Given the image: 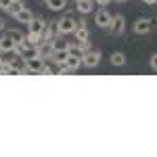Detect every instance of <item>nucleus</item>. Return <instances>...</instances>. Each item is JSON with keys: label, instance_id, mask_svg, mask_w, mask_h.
I'll list each match as a JSON object with an SVG mask.
<instances>
[{"label": "nucleus", "instance_id": "nucleus-1", "mask_svg": "<svg viewBox=\"0 0 157 157\" xmlns=\"http://www.w3.org/2000/svg\"><path fill=\"white\" fill-rule=\"evenodd\" d=\"M75 25H78V21H75V19H71V17H61L59 21H57V27H59V34H61V36L73 34Z\"/></svg>", "mask_w": 157, "mask_h": 157}, {"label": "nucleus", "instance_id": "nucleus-2", "mask_svg": "<svg viewBox=\"0 0 157 157\" xmlns=\"http://www.w3.org/2000/svg\"><path fill=\"white\" fill-rule=\"evenodd\" d=\"M25 63V69H27V73H42V69H44V63H46V59H42V57H32V59L23 61Z\"/></svg>", "mask_w": 157, "mask_h": 157}, {"label": "nucleus", "instance_id": "nucleus-3", "mask_svg": "<svg viewBox=\"0 0 157 157\" xmlns=\"http://www.w3.org/2000/svg\"><path fill=\"white\" fill-rule=\"evenodd\" d=\"M153 29V21L151 19H145V17H140V19H136L134 21V34H138V36H145Z\"/></svg>", "mask_w": 157, "mask_h": 157}, {"label": "nucleus", "instance_id": "nucleus-4", "mask_svg": "<svg viewBox=\"0 0 157 157\" xmlns=\"http://www.w3.org/2000/svg\"><path fill=\"white\" fill-rule=\"evenodd\" d=\"M109 29H111V34H115V36L124 34V29H126V19H124V15H115V17H111Z\"/></svg>", "mask_w": 157, "mask_h": 157}, {"label": "nucleus", "instance_id": "nucleus-5", "mask_svg": "<svg viewBox=\"0 0 157 157\" xmlns=\"http://www.w3.org/2000/svg\"><path fill=\"white\" fill-rule=\"evenodd\" d=\"M94 23L98 27H109V23H111V13L105 11V9H98L97 15H94Z\"/></svg>", "mask_w": 157, "mask_h": 157}, {"label": "nucleus", "instance_id": "nucleus-6", "mask_svg": "<svg viewBox=\"0 0 157 157\" xmlns=\"http://www.w3.org/2000/svg\"><path fill=\"white\" fill-rule=\"evenodd\" d=\"M98 61H101V52H98V50H88V52H84L82 63H84L86 67H97Z\"/></svg>", "mask_w": 157, "mask_h": 157}, {"label": "nucleus", "instance_id": "nucleus-7", "mask_svg": "<svg viewBox=\"0 0 157 157\" xmlns=\"http://www.w3.org/2000/svg\"><path fill=\"white\" fill-rule=\"evenodd\" d=\"M27 27H29V32H32V34H42V32H44V27H46V21H44L42 17H34V19L27 23Z\"/></svg>", "mask_w": 157, "mask_h": 157}, {"label": "nucleus", "instance_id": "nucleus-8", "mask_svg": "<svg viewBox=\"0 0 157 157\" xmlns=\"http://www.w3.org/2000/svg\"><path fill=\"white\" fill-rule=\"evenodd\" d=\"M15 46H17V44L13 42V38L9 36V34L0 38V52H2V55H9V52H13V50H15Z\"/></svg>", "mask_w": 157, "mask_h": 157}, {"label": "nucleus", "instance_id": "nucleus-9", "mask_svg": "<svg viewBox=\"0 0 157 157\" xmlns=\"http://www.w3.org/2000/svg\"><path fill=\"white\" fill-rule=\"evenodd\" d=\"M50 55H52V44H50V40H42V42L38 44V57L50 59Z\"/></svg>", "mask_w": 157, "mask_h": 157}, {"label": "nucleus", "instance_id": "nucleus-10", "mask_svg": "<svg viewBox=\"0 0 157 157\" xmlns=\"http://www.w3.org/2000/svg\"><path fill=\"white\" fill-rule=\"evenodd\" d=\"M73 36L78 42H82V40H88V25L86 21H80V23L75 25V29H73Z\"/></svg>", "mask_w": 157, "mask_h": 157}, {"label": "nucleus", "instance_id": "nucleus-11", "mask_svg": "<svg viewBox=\"0 0 157 157\" xmlns=\"http://www.w3.org/2000/svg\"><path fill=\"white\" fill-rule=\"evenodd\" d=\"M40 36H42V40H55V38L59 36V27H57V23H46L44 32H42Z\"/></svg>", "mask_w": 157, "mask_h": 157}, {"label": "nucleus", "instance_id": "nucleus-12", "mask_svg": "<svg viewBox=\"0 0 157 157\" xmlns=\"http://www.w3.org/2000/svg\"><path fill=\"white\" fill-rule=\"evenodd\" d=\"M67 55H69V50H67V48L52 50V55H50V59H48V61H55V63L63 65V63H65V59H67Z\"/></svg>", "mask_w": 157, "mask_h": 157}, {"label": "nucleus", "instance_id": "nucleus-13", "mask_svg": "<svg viewBox=\"0 0 157 157\" xmlns=\"http://www.w3.org/2000/svg\"><path fill=\"white\" fill-rule=\"evenodd\" d=\"M15 19H17L19 23H25V25H27L29 21H32V19H34V13L29 11V9H25V6H23L21 11H19L17 15H15Z\"/></svg>", "mask_w": 157, "mask_h": 157}, {"label": "nucleus", "instance_id": "nucleus-14", "mask_svg": "<svg viewBox=\"0 0 157 157\" xmlns=\"http://www.w3.org/2000/svg\"><path fill=\"white\" fill-rule=\"evenodd\" d=\"M67 69H71V71H75V69H80V65H82V59H78V57H73V55H67V59H65V63H63Z\"/></svg>", "mask_w": 157, "mask_h": 157}, {"label": "nucleus", "instance_id": "nucleus-15", "mask_svg": "<svg viewBox=\"0 0 157 157\" xmlns=\"http://www.w3.org/2000/svg\"><path fill=\"white\" fill-rule=\"evenodd\" d=\"M92 6H94V2H92V0H78V11L82 13V15L92 13Z\"/></svg>", "mask_w": 157, "mask_h": 157}, {"label": "nucleus", "instance_id": "nucleus-16", "mask_svg": "<svg viewBox=\"0 0 157 157\" xmlns=\"http://www.w3.org/2000/svg\"><path fill=\"white\" fill-rule=\"evenodd\" d=\"M67 4V0H46V6L50 11H63Z\"/></svg>", "mask_w": 157, "mask_h": 157}, {"label": "nucleus", "instance_id": "nucleus-17", "mask_svg": "<svg viewBox=\"0 0 157 157\" xmlns=\"http://www.w3.org/2000/svg\"><path fill=\"white\" fill-rule=\"evenodd\" d=\"M21 9H23V0H13V2H11V6L6 9V13L15 17V15H17V13L21 11Z\"/></svg>", "mask_w": 157, "mask_h": 157}, {"label": "nucleus", "instance_id": "nucleus-18", "mask_svg": "<svg viewBox=\"0 0 157 157\" xmlns=\"http://www.w3.org/2000/svg\"><path fill=\"white\" fill-rule=\"evenodd\" d=\"M111 63H113L115 67L126 65V55H124V52H113V55H111Z\"/></svg>", "mask_w": 157, "mask_h": 157}, {"label": "nucleus", "instance_id": "nucleus-19", "mask_svg": "<svg viewBox=\"0 0 157 157\" xmlns=\"http://www.w3.org/2000/svg\"><path fill=\"white\" fill-rule=\"evenodd\" d=\"M25 42H27V44H32V46H38V44L42 42V36H40V34H32V32H29V34L25 36Z\"/></svg>", "mask_w": 157, "mask_h": 157}, {"label": "nucleus", "instance_id": "nucleus-20", "mask_svg": "<svg viewBox=\"0 0 157 157\" xmlns=\"http://www.w3.org/2000/svg\"><path fill=\"white\" fill-rule=\"evenodd\" d=\"M9 36L13 38V42H15V44H19V42H23V40H25L23 34H21L19 29H13V32H9Z\"/></svg>", "mask_w": 157, "mask_h": 157}, {"label": "nucleus", "instance_id": "nucleus-21", "mask_svg": "<svg viewBox=\"0 0 157 157\" xmlns=\"http://www.w3.org/2000/svg\"><path fill=\"white\" fill-rule=\"evenodd\" d=\"M42 73H44V75H52V73H57V71H55V67H52V65L44 63V69H42Z\"/></svg>", "mask_w": 157, "mask_h": 157}, {"label": "nucleus", "instance_id": "nucleus-22", "mask_svg": "<svg viewBox=\"0 0 157 157\" xmlns=\"http://www.w3.org/2000/svg\"><path fill=\"white\" fill-rule=\"evenodd\" d=\"M149 65H151V69H153V71H157V52L153 55V57H151V61H149Z\"/></svg>", "mask_w": 157, "mask_h": 157}, {"label": "nucleus", "instance_id": "nucleus-23", "mask_svg": "<svg viewBox=\"0 0 157 157\" xmlns=\"http://www.w3.org/2000/svg\"><path fill=\"white\" fill-rule=\"evenodd\" d=\"M11 2H13V0H0V9H2V11H6V9L11 6Z\"/></svg>", "mask_w": 157, "mask_h": 157}, {"label": "nucleus", "instance_id": "nucleus-24", "mask_svg": "<svg viewBox=\"0 0 157 157\" xmlns=\"http://www.w3.org/2000/svg\"><path fill=\"white\" fill-rule=\"evenodd\" d=\"M94 2H97L98 6H107V4L111 2V0H94Z\"/></svg>", "mask_w": 157, "mask_h": 157}, {"label": "nucleus", "instance_id": "nucleus-25", "mask_svg": "<svg viewBox=\"0 0 157 157\" xmlns=\"http://www.w3.org/2000/svg\"><path fill=\"white\" fill-rule=\"evenodd\" d=\"M145 4H157V0H143Z\"/></svg>", "mask_w": 157, "mask_h": 157}, {"label": "nucleus", "instance_id": "nucleus-26", "mask_svg": "<svg viewBox=\"0 0 157 157\" xmlns=\"http://www.w3.org/2000/svg\"><path fill=\"white\" fill-rule=\"evenodd\" d=\"M2 29H4V21L0 19V32H2Z\"/></svg>", "mask_w": 157, "mask_h": 157}, {"label": "nucleus", "instance_id": "nucleus-27", "mask_svg": "<svg viewBox=\"0 0 157 157\" xmlns=\"http://www.w3.org/2000/svg\"><path fill=\"white\" fill-rule=\"evenodd\" d=\"M115 2H128V0H115Z\"/></svg>", "mask_w": 157, "mask_h": 157}, {"label": "nucleus", "instance_id": "nucleus-28", "mask_svg": "<svg viewBox=\"0 0 157 157\" xmlns=\"http://www.w3.org/2000/svg\"><path fill=\"white\" fill-rule=\"evenodd\" d=\"M0 59H2V52H0Z\"/></svg>", "mask_w": 157, "mask_h": 157}]
</instances>
